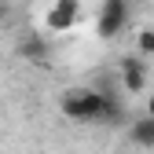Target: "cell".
Segmentation results:
<instances>
[{
	"label": "cell",
	"instance_id": "5",
	"mask_svg": "<svg viewBox=\"0 0 154 154\" xmlns=\"http://www.w3.org/2000/svg\"><path fill=\"white\" fill-rule=\"evenodd\" d=\"M18 51H22L26 59H37V63H44V59H48V48H44L41 37H26V41L18 44Z\"/></svg>",
	"mask_w": 154,
	"mask_h": 154
},
{
	"label": "cell",
	"instance_id": "4",
	"mask_svg": "<svg viewBox=\"0 0 154 154\" xmlns=\"http://www.w3.org/2000/svg\"><path fill=\"white\" fill-rule=\"evenodd\" d=\"M128 140L136 143V147L154 150V114H143V118H136V121L128 125Z\"/></svg>",
	"mask_w": 154,
	"mask_h": 154
},
{
	"label": "cell",
	"instance_id": "2",
	"mask_svg": "<svg viewBox=\"0 0 154 154\" xmlns=\"http://www.w3.org/2000/svg\"><path fill=\"white\" fill-rule=\"evenodd\" d=\"M77 15H81V0H55V4L48 8V29L51 33H66Z\"/></svg>",
	"mask_w": 154,
	"mask_h": 154
},
{
	"label": "cell",
	"instance_id": "7",
	"mask_svg": "<svg viewBox=\"0 0 154 154\" xmlns=\"http://www.w3.org/2000/svg\"><path fill=\"white\" fill-rule=\"evenodd\" d=\"M8 15H11V8L4 4V0H0V26H4V22H8Z\"/></svg>",
	"mask_w": 154,
	"mask_h": 154
},
{
	"label": "cell",
	"instance_id": "6",
	"mask_svg": "<svg viewBox=\"0 0 154 154\" xmlns=\"http://www.w3.org/2000/svg\"><path fill=\"white\" fill-rule=\"evenodd\" d=\"M136 55L154 59V29H140V33H136Z\"/></svg>",
	"mask_w": 154,
	"mask_h": 154
},
{
	"label": "cell",
	"instance_id": "8",
	"mask_svg": "<svg viewBox=\"0 0 154 154\" xmlns=\"http://www.w3.org/2000/svg\"><path fill=\"white\" fill-rule=\"evenodd\" d=\"M147 114H154V95H150V99H147Z\"/></svg>",
	"mask_w": 154,
	"mask_h": 154
},
{
	"label": "cell",
	"instance_id": "1",
	"mask_svg": "<svg viewBox=\"0 0 154 154\" xmlns=\"http://www.w3.org/2000/svg\"><path fill=\"white\" fill-rule=\"evenodd\" d=\"M128 0H103L99 8V18H95V29H99L103 41H114L125 26H128Z\"/></svg>",
	"mask_w": 154,
	"mask_h": 154
},
{
	"label": "cell",
	"instance_id": "3",
	"mask_svg": "<svg viewBox=\"0 0 154 154\" xmlns=\"http://www.w3.org/2000/svg\"><path fill=\"white\" fill-rule=\"evenodd\" d=\"M128 95H136L147 88V63H143V55H128V59L121 63V81H118Z\"/></svg>",
	"mask_w": 154,
	"mask_h": 154
}]
</instances>
